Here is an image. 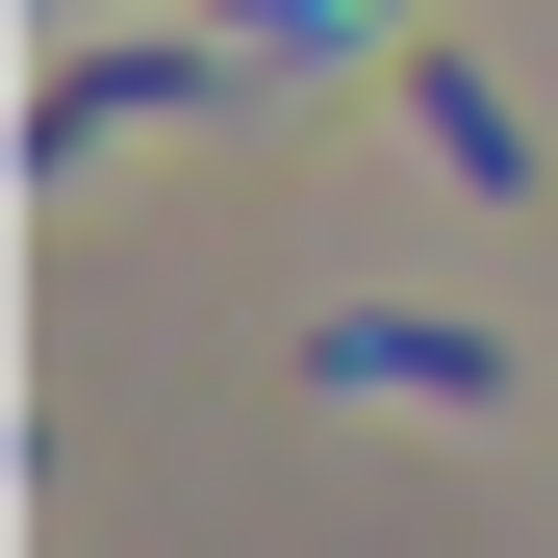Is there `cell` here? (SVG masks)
Instances as JSON below:
<instances>
[{
  "instance_id": "3957f363",
  "label": "cell",
  "mask_w": 558,
  "mask_h": 558,
  "mask_svg": "<svg viewBox=\"0 0 558 558\" xmlns=\"http://www.w3.org/2000/svg\"><path fill=\"white\" fill-rule=\"evenodd\" d=\"M407 128H432L457 178H483V204H533V128H508V102H483V76H457V51H407Z\"/></svg>"
},
{
  "instance_id": "6da1fadb",
  "label": "cell",
  "mask_w": 558,
  "mask_h": 558,
  "mask_svg": "<svg viewBox=\"0 0 558 558\" xmlns=\"http://www.w3.org/2000/svg\"><path fill=\"white\" fill-rule=\"evenodd\" d=\"M305 381H330V407H355V381H381V407H508V330H457V305H330Z\"/></svg>"
},
{
  "instance_id": "7a4b0ae2",
  "label": "cell",
  "mask_w": 558,
  "mask_h": 558,
  "mask_svg": "<svg viewBox=\"0 0 558 558\" xmlns=\"http://www.w3.org/2000/svg\"><path fill=\"white\" fill-rule=\"evenodd\" d=\"M204 102V51H51L26 76V153H102V128H178Z\"/></svg>"
}]
</instances>
